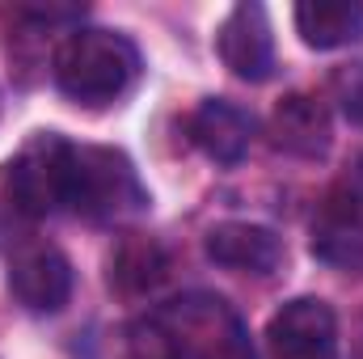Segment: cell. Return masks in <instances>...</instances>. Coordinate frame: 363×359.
<instances>
[{
    "mask_svg": "<svg viewBox=\"0 0 363 359\" xmlns=\"http://www.w3.org/2000/svg\"><path fill=\"white\" fill-rule=\"evenodd\" d=\"M140 51L118 30H72L51 60V77L77 106H110L140 81Z\"/></svg>",
    "mask_w": 363,
    "mask_h": 359,
    "instance_id": "obj_1",
    "label": "cell"
},
{
    "mask_svg": "<svg viewBox=\"0 0 363 359\" xmlns=\"http://www.w3.org/2000/svg\"><path fill=\"white\" fill-rule=\"evenodd\" d=\"M148 186L135 165L118 148L101 144H72L64 170V207L93 224H123L148 211Z\"/></svg>",
    "mask_w": 363,
    "mask_h": 359,
    "instance_id": "obj_2",
    "label": "cell"
},
{
    "mask_svg": "<svg viewBox=\"0 0 363 359\" xmlns=\"http://www.w3.org/2000/svg\"><path fill=\"white\" fill-rule=\"evenodd\" d=\"M174 334L178 359H258L237 309L211 292H190L157 309Z\"/></svg>",
    "mask_w": 363,
    "mask_h": 359,
    "instance_id": "obj_3",
    "label": "cell"
},
{
    "mask_svg": "<svg viewBox=\"0 0 363 359\" xmlns=\"http://www.w3.org/2000/svg\"><path fill=\"white\" fill-rule=\"evenodd\" d=\"M313 254L330 267L363 270V157L325 190L313 224Z\"/></svg>",
    "mask_w": 363,
    "mask_h": 359,
    "instance_id": "obj_4",
    "label": "cell"
},
{
    "mask_svg": "<svg viewBox=\"0 0 363 359\" xmlns=\"http://www.w3.org/2000/svg\"><path fill=\"white\" fill-rule=\"evenodd\" d=\"M77 275L60 245L21 241L9 254V292L26 313H60L72 300Z\"/></svg>",
    "mask_w": 363,
    "mask_h": 359,
    "instance_id": "obj_5",
    "label": "cell"
},
{
    "mask_svg": "<svg viewBox=\"0 0 363 359\" xmlns=\"http://www.w3.org/2000/svg\"><path fill=\"white\" fill-rule=\"evenodd\" d=\"M267 347L274 359H334L338 317L321 296H296L267 321Z\"/></svg>",
    "mask_w": 363,
    "mask_h": 359,
    "instance_id": "obj_6",
    "label": "cell"
},
{
    "mask_svg": "<svg viewBox=\"0 0 363 359\" xmlns=\"http://www.w3.org/2000/svg\"><path fill=\"white\" fill-rule=\"evenodd\" d=\"M216 55L220 64L258 85L274 72V34H271V17L258 0H241L237 9H228V17L216 30Z\"/></svg>",
    "mask_w": 363,
    "mask_h": 359,
    "instance_id": "obj_7",
    "label": "cell"
},
{
    "mask_svg": "<svg viewBox=\"0 0 363 359\" xmlns=\"http://www.w3.org/2000/svg\"><path fill=\"white\" fill-rule=\"evenodd\" d=\"M186 136L190 144L216 161V165H241L250 144H254V118L228 101V97H207L194 106V114L186 118Z\"/></svg>",
    "mask_w": 363,
    "mask_h": 359,
    "instance_id": "obj_8",
    "label": "cell"
},
{
    "mask_svg": "<svg viewBox=\"0 0 363 359\" xmlns=\"http://www.w3.org/2000/svg\"><path fill=\"white\" fill-rule=\"evenodd\" d=\"M271 144L287 157H300V161H317L330 153L334 144V118H330V106L317 97V93H287L279 97L271 114Z\"/></svg>",
    "mask_w": 363,
    "mask_h": 359,
    "instance_id": "obj_9",
    "label": "cell"
},
{
    "mask_svg": "<svg viewBox=\"0 0 363 359\" xmlns=\"http://www.w3.org/2000/svg\"><path fill=\"white\" fill-rule=\"evenodd\" d=\"M207 258L216 267L241 270V275H274L287 258V245L267 224L224 220L207 233Z\"/></svg>",
    "mask_w": 363,
    "mask_h": 359,
    "instance_id": "obj_10",
    "label": "cell"
},
{
    "mask_svg": "<svg viewBox=\"0 0 363 359\" xmlns=\"http://www.w3.org/2000/svg\"><path fill=\"white\" fill-rule=\"evenodd\" d=\"M169 275V254L157 237L123 233L106 254V283L118 296H144Z\"/></svg>",
    "mask_w": 363,
    "mask_h": 359,
    "instance_id": "obj_11",
    "label": "cell"
},
{
    "mask_svg": "<svg viewBox=\"0 0 363 359\" xmlns=\"http://www.w3.org/2000/svg\"><path fill=\"white\" fill-rule=\"evenodd\" d=\"M296 30L308 47L334 51L363 38V4L359 0H304L296 4Z\"/></svg>",
    "mask_w": 363,
    "mask_h": 359,
    "instance_id": "obj_12",
    "label": "cell"
},
{
    "mask_svg": "<svg viewBox=\"0 0 363 359\" xmlns=\"http://www.w3.org/2000/svg\"><path fill=\"white\" fill-rule=\"evenodd\" d=\"M118 359H178L174 334H169V326L161 321V313L135 317V321L123 330V351H118Z\"/></svg>",
    "mask_w": 363,
    "mask_h": 359,
    "instance_id": "obj_13",
    "label": "cell"
},
{
    "mask_svg": "<svg viewBox=\"0 0 363 359\" xmlns=\"http://www.w3.org/2000/svg\"><path fill=\"white\" fill-rule=\"evenodd\" d=\"M330 101L351 127H363V64H342L330 72Z\"/></svg>",
    "mask_w": 363,
    "mask_h": 359,
    "instance_id": "obj_14",
    "label": "cell"
}]
</instances>
